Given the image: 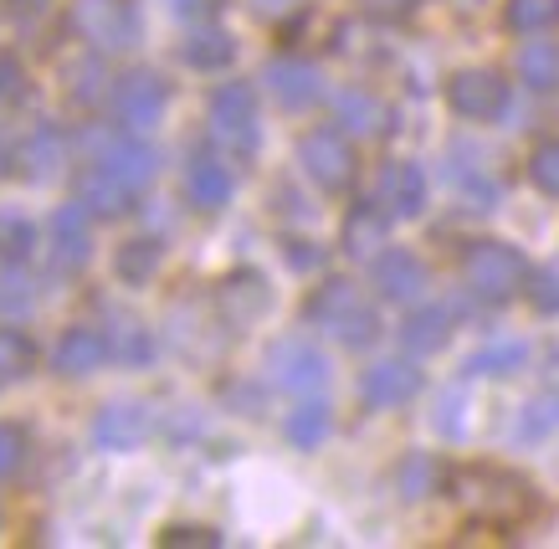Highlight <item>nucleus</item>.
<instances>
[{
  "instance_id": "nucleus-1",
  "label": "nucleus",
  "mask_w": 559,
  "mask_h": 549,
  "mask_svg": "<svg viewBox=\"0 0 559 549\" xmlns=\"http://www.w3.org/2000/svg\"><path fill=\"white\" fill-rule=\"evenodd\" d=\"M447 488L457 498V509L483 529H519L524 518H534L539 493L534 482L509 473V467H488V463H467L457 473H447Z\"/></svg>"
},
{
  "instance_id": "nucleus-2",
  "label": "nucleus",
  "mask_w": 559,
  "mask_h": 549,
  "mask_svg": "<svg viewBox=\"0 0 559 549\" xmlns=\"http://www.w3.org/2000/svg\"><path fill=\"white\" fill-rule=\"evenodd\" d=\"M308 324L323 329L329 339L349 344V349H365V344L380 339V309H374L365 288L349 283V277H329L323 288H313L308 298Z\"/></svg>"
},
{
  "instance_id": "nucleus-3",
  "label": "nucleus",
  "mask_w": 559,
  "mask_h": 549,
  "mask_svg": "<svg viewBox=\"0 0 559 549\" xmlns=\"http://www.w3.org/2000/svg\"><path fill=\"white\" fill-rule=\"evenodd\" d=\"M462 283L483 303H509L528 288V262L509 241H473L462 258Z\"/></svg>"
},
{
  "instance_id": "nucleus-4",
  "label": "nucleus",
  "mask_w": 559,
  "mask_h": 549,
  "mask_svg": "<svg viewBox=\"0 0 559 549\" xmlns=\"http://www.w3.org/2000/svg\"><path fill=\"white\" fill-rule=\"evenodd\" d=\"M68 26L83 36L93 52H129L144 36L134 0H72Z\"/></svg>"
},
{
  "instance_id": "nucleus-5",
  "label": "nucleus",
  "mask_w": 559,
  "mask_h": 549,
  "mask_svg": "<svg viewBox=\"0 0 559 549\" xmlns=\"http://www.w3.org/2000/svg\"><path fill=\"white\" fill-rule=\"evenodd\" d=\"M211 144L237 159L257 155L262 123H257V93L247 83H221L211 93Z\"/></svg>"
},
{
  "instance_id": "nucleus-6",
  "label": "nucleus",
  "mask_w": 559,
  "mask_h": 549,
  "mask_svg": "<svg viewBox=\"0 0 559 549\" xmlns=\"http://www.w3.org/2000/svg\"><path fill=\"white\" fill-rule=\"evenodd\" d=\"M298 165L319 190L340 195V190L355 186V150L340 129H313V134L298 139Z\"/></svg>"
},
{
  "instance_id": "nucleus-7",
  "label": "nucleus",
  "mask_w": 559,
  "mask_h": 549,
  "mask_svg": "<svg viewBox=\"0 0 559 549\" xmlns=\"http://www.w3.org/2000/svg\"><path fill=\"white\" fill-rule=\"evenodd\" d=\"M447 104L457 119H473V123H488L509 108V83L488 68H462L447 77Z\"/></svg>"
},
{
  "instance_id": "nucleus-8",
  "label": "nucleus",
  "mask_w": 559,
  "mask_h": 549,
  "mask_svg": "<svg viewBox=\"0 0 559 549\" xmlns=\"http://www.w3.org/2000/svg\"><path fill=\"white\" fill-rule=\"evenodd\" d=\"M108 104H114V119H119L123 129L144 134V129L159 123V114H165V77H159V72H144V68L129 72V77L114 83Z\"/></svg>"
},
{
  "instance_id": "nucleus-9",
  "label": "nucleus",
  "mask_w": 559,
  "mask_h": 549,
  "mask_svg": "<svg viewBox=\"0 0 559 549\" xmlns=\"http://www.w3.org/2000/svg\"><path fill=\"white\" fill-rule=\"evenodd\" d=\"M267 370L283 391H298V395L329 385V360H323V349H313L308 339H277L267 349Z\"/></svg>"
},
{
  "instance_id": "nucleus-10",
  "label": "nucleus",
  "mask_w": 559,
  "mask_h": 549,
  "mask_svg": "<svg viewBox=\"0 0 559 549\" xmlns=\"http://www.w3.org/2000/svg\"><path fill=\"white\" fill-rule=\"evenodd\" d=\"M93 165H103V170H114L123 180V186H134V190H144L159 175V155H154L150 144L129 129V134H98L93 139Z\"/></svg>"
},
{
  "instance_id": "nucleus-11",
  "label": "nucleus",
  "mask_w": 559,
  "mask_h": 549,
  "mask_svg": "<svg viewBox=\"0 0 559 549\" xmlns=\"http://www.w3.org/2000/svg\"><path fill=\"white\" fill-rule=\"evenodd\" d=\"M421 395V370L411 360H380L365 370V380H359V401L365 406H374V411H390V406H406V401H416Z\"/></svg>"
},
{
  "instance_id": "nucleus-12",
  "label": "nucleus",
  "mask_w": 559,
  "mask_h": 549,
  "mask_svg": "<svg viewBox=\"0 0 559 549\" xmlns=\"http://www.w3.org/2000/svg\"><path fill=\"white\" fill-rule=\"evenodd\" d=\"M150 431H154V411L144 401H108L98 411V421H93V442H98L103 452H129V446H139Z\"/></svg>"
},
{
  "instance_id": "nucleus-13",
  "label": "nucleus",
  "mask_w": 559,
  "mask_h": 549,
  "mask_svg": "<svg viewBox=\"0 0 559 549\" xmlns=\"http://www.w3.org/2000/svg\"><path fill=\"white\" fill-rule=\"evenodd\" d=\"M47 258H51V273H78L87 262V247H93V237H87V206L83 201H72V206H62L57 216H51L47 226Z\"/></svg>"
},
{
  "instance_id": "nucleus-14",
  "label": "nucleus",
  "mask_w": 559,
  "mask_h": 549,
  "mask_svg": "<svg viewBox=\"0 0 559 549\" xmlns=\"http://www.w3.org/2000/svg\"><path fill=\"white\" fill-rule=\"evenodd\" d=\"M380 211H385L390 222H411V216H421L426 211V175L421 165H411V159H395V165H385V175H380Z\"/></svg>"
},
{
  "instance_id": "nucleus-15",
  "label": "nucleus",
  "mask_w": 559,
  "mask_h": 549,
  "mask_svg": "<svg viewBox=\"0 0 559 549\" xmlns=\"http://www.w3.org/2000/svg\"><path fill=\"white\" fill-rule=\"evenodd\" d=\"M262 83L272 87V98L283 108H308L323 98V72L313 62H298V57H272Z\"/></svg>"
},
{
  "instance_id": "nucleus-16",
  "label": "nucleus",
  "mask_w": 559,
  "mask_h": 549,
  "mask_svg": "<svg viewBox=\"0 0 559 549\" xmlns=\"http://www.w3.org/2000/svg\"><path fill=\"white\" fill-rule=\"evenodd\" d=\"M426 262L416 258V252H406V247H395V252H380L374 258V288H380V298H390V303H416L426 293Z\"/></svg>"
},
{
  "instance_id": "nucleus-17",
  "label": "nucleus",
  "mask_w": 559,
  "mask_h": 549,
  "mask_svg": "<svg viewBox=\"0 0 559 549\" xmlns=\"http://www.w3.org/2000/svg\"><path fill=\"white\" fill-rule=\"evenodd\" d=\"M103 360H108V334H98V329H87V324H72L57 339V349H51V370L68 380L103 370Z\"/></svg>"
},
{
  "instance_id": "nucleus-18",
  "label": "nucleus",
  "mask_w": 559,
  "mask_h": 549,
  "mask_svg": "<svg viewBox=\"0 0 559 549\" xmlns=\"http://www.w3.org/2000/svg\"><path fill=\"white\" fill-rule=\"evenodd\" d=\"M134 186H123L114 170H103V165H93V170L78 175V201L87 206V216H123V211L134 206Z\"/></svg>"
},
{
  "instance_id": "nucleus-19",
  "label": "nucleus",
  "mask_w": 559,
  "mask_h": 549,
  "mask_svg": "<svg viewBox=\"0 0 559 549\" xmlns=\"http://www.w3.org/2000/svg\"><path fill=\"white\" fill-rule=\"evenodd\" d=\"M231 170L221 165V159H211V155H195V165L186 170V195L195 201L201 211H221L226 201H231Z\"/></svg>"
},
{
  "instance_id": "nucleus-20",
  "label": "nucleus",
  "mask_w": 559,
  "mask_h": 549,
  "mask_svg": "<svg viewBox=\"0 0 559 549\" xmlns=\"http://www.w3.org/2000/svg\"><path fill=\"white\" fill-rule=\"evenodd\" d=\"M221 313H226V319H231V324H252L257 313L267 309V283H262V277L257 273H231L226 277V283H221Z\"/></svg>"
},
{
  "instance_id": "nucleus-21",
  "label": "nucleus",
  "mask_w": 559,
  "mask_h": 549,
  "mask_svg": "<svg viewBox=\"0 0 559 549\" xmlns=\"http://www.w3.org/2000/svg\"><path fill=\"white\" fill-rule=\"evenodd\" d=\"M452 186H457L473 206H492V201L503 195V180L483 165L477 150H452Z\"/></svg>"
},
{
  "instance_id": "nucleus-22",
  "label": "nucleus",
  "mask_w": 559,
  "mask_h": 549,
  "mask_svg": "<svg viewBox=\"0 0 559 549\" xmlns=\"http://www.w3.org/2000/svg\"><path fill=\"white\" fill-rule=\"evenodd\" d=\"M385 231H390V216L380 211V201L374 206H355L349 211V222H344V252L349 258H380V247H385Z\"/></svg>"
},
{
  "instance_id": "nucleus-23",
  "label": "nucleus",
  "mask_w": 559,
  "mask_h": 549,
  "mask_svg": "<svg viewBox=\"0 0 559 549\" xmlns=\"http://www.w3.org/2000/svg\"><path fill=\"white\" fill-rule=\"evenodd\" d=\"M447 339H452V309H437V303H431V309H416L406 324H401V344H406L411 355H437Z\"/></svg>"
},
{
  "instance_id": "nucleus-24",
  "label": "nucleus",
  "mask_w": 559,
  "mask_h": 549,
  "mask_svg": "<svg viewBox=\"0 0 559 549\" xmlns=\"http://www.w3.org/2000/svg\"><path fill=\"white\" fill-rule=\"evenodd\" d=\"M159 262H165V247L154 237H134L119 247V258H114V273H119V283H129V288H144L154 273H159Z\"/></svg>"
},
{
  "instance_id": "nucleus-25",
  "label": "nucleus",
  "mask_w": 559,
  "mask_h": 549,
  "mask_svg": "<svg viewBox=\"0 0 559 549\" xmlns=\"http://www.w3.org/2000/svg\"><path fill=\"white\" fill-rule=\"evenodd\" d=\"M180 52H186L190 68L216 72V68H231V57H237V41H231V32H221V26H201V32H190V41L180 47Z\"/></svg>"
},
{
  "instance_id": "nucleus-26",
  "label": "nucleus",
  "mask_w": 559,
  "mask_h": 549,
  "mask_svg": "<svg viewBox=\"0 0 559 549\" xmlns=\"http://www.w3.org/2000/svg\"><path fill=\"white\" fill-rule=\"evenodd\" d=\"M528 365V344L524 339H488L467 360V375H519Z\"/></svg>"
},
{
  "instance_id": "nucleus-27",
  "label": "nucleus",
  "mask_w": 559,
  "mask_h": 549,
  "mask_svg": "<svg viewBox=\"0 0 559 549\" xmlns=\"http://www.w3.org/2000/svg\"><path fill=\"white\" fill-rule=\"evenodd\" d=\"M519 77H524L534 93H555L559 87V47L555 41H528L519 52Z\"/></svg>"
},
{
  "instance_id": "nucleus-28",
  "label": "nucleus",
  "mask_w": 559,
  "mask_h": 549,
  "mask_svg": "<svg viewBox=\"0 0 559 549\" xmlns=\"http://www.w3.org/2000/svg\"><path fill=\"white\" fill-rule=\"evenodd\" d=\"M334 119L349 129V134H380L385 129V108H380V98H370V93H340V104H334Z\"/></svg>"
},
{
  "instance_id": "nucleus-29",
  "label": "nucleus",
  "mask_w": 559,
  "mask_h": 549,
  "mask_svg": "<svg viewBox=\"0 0 559 549\" xmlns=\"http://www.w3.org/2000/svg\"><path fill=\"white\" fill-rule=\"evenodd\" d=\"M108 355L119 365H144L154 355L150 329L139 324V319H129V313H119V319H114V334H108Z\"/></svg>"
},
{
  "instance_id": "nucleus-30",
  "label": "nucleus",
  "mask_w": 559,
  "mask_h": 549,
  "mask_svg": "<svg viewBox=\"0 0 559 549\" xmlns=\"http://www.w3.org/2000/svg\"><path fill=\"white\" fill-rule=\"evenodd\" d=\"M329 427H334V416H329V406L323 401H304L298 411L283 421V431H288V442L293 446H323V437H329Z\"/></svg>"
},
{
  "instance_id": "nucleus-31",
  "label": "nucleus",
  "mask_w": 559,
  "mask_h": 549,
  "mask_svg": "<svg viewBox=\"0 0 559 549\" xmlns=\"http://www.w3.org/2000/svg\"><path fill=\"white\" fill-rule=\"evenodd\" d=\"M549 431H559V395H534L524 411H519L513 437H519V442H544Z\"/></svg>"
},
{
  "instance_id": "nucleus-32",
  "label": "nucleus",
  "mask_w": 559,
  "mask_h": 549,
  "mask_svg": "<svg viewBox=\"0 0 559 549\" xmlns=\"http://www.w3.org/2000/svg\"><path fill=\"white\" fill-rule=\"evenodd\" d=\"M32 365H36V344L21 329H0V385L32 375Z\"/></svg>"
},
{
  "instance_id": "nucleus-33",
  "label": "nucleus",
  "mask_w": 559,
  "mask_h": 549,
  "mask_svg": "<svg viewBox=\"0 0 559 549\" xmlns=\"http://www.w3.org/2000/svg\"><path fill=\"white\" fill-rule=\"evenodd\" d=\"M509 26L524 36H539L559 26V0H509Z\"/></svg>"
},
{
  "instance_id": "nucleus-34",
  "label": "nucleus",
  "mask_w": 559,
  "mask_h": 549,
  "mask_svg": "<svg viewBox=\"0 0 559 549\" xmlns=\"http://www.w3.org/2000/svg\"><path fill=\"white\" fill-rule=\"evenodd\" d=\"M62 155H68V144H62L57 129H36V134L26 139V150H21V159L32 165V175H51L62 165Z\"/></svg>"
},
{
  "instance_id": "nucleus-35",
  "label": "nucleus",
  "mask_w": 559,
  "mask_h": 549,
  "mask_svg": "<svg viewBox=\"0 0 559 549\" xmlns=\"http://www.w3.org/2000/svg\"><path fill=\"white\" fill-rule=\"evenodd\" d=\"M528 180H534L544 195H559V139H544L539 150L528 155Z\"/></svg>"
},
{
  "instance_id": "nucleus-36",
  "label": "nucleus",
  "mask_w": 559,
  "mask_h": 549,
  "mask_svg": "<svg viewBox=\"0 0 559 549\" xmlns=\"http://www.w3.org/2000/svg\"><path fill=\"white\" fill-rule=\"evenodd\" d=\"M32 277H26V267L21 262H11L5 273H0V309L5 313H16V309H32Z\"/></svg>"
},
{
  "instance_id": "nucleus-37",
  "label": "nucleus",
  "mask_w": 559,
  "mask_h": 549,
  "mask_svg": "<svg viewBox=\"0 0 559 549\" xmlns=\"http://www.w3.org/2000/svg\"><path fill=\"white\" fill-rule=\"evenodd\" d=\"M32 241H36L32 222H16V216H0V258H5V262H21L26 252H32Z\"/></svg>"
},
{
  "instance_id": "nucleus-38",
  "label": "nucleus",
  "mask_w": 559,
  "mask_h": 549,
  "mask_svg": "<svg viewBox=\"0 0 559 549\" xmlns=\"http://www.w3.org/2000/svg\"><path fill=\"white\" fill-rule=\"evenodd\" d=\"M21 463H26V427L0 421V478H11Z\"/></svg>"
},
{
  "instance_id": "nucleus-39",
  "label": "nucleus",
  "mask_w": 559,
  "mask_h": 549,
  "mask_svg": "<svg viewBox=\"0 0 559 549\" xmlns=\"http://www.w3.org/2000/svg\"><path fill=\"white\" fill-rule=\"evenodd\" d=\"M528 303H534L539 313H559V267L528 273Z\"/></svg>"
},
{
  "instance_id": "nucleus-40",
  "label": "nucleus",
  "mask_w": 559,
  "mask_h": 549,
  "mask_svg": "<svg viewBox=\"0 0 559 549\" xmlns=\"http://www.w3.org/2000/svg\"><path fill=\"white\" fill-rule=\"evenodd\" d=\"M431 482H437V467L426 463V457H411V463L401 467V493L406 498H426L431 493Z\"/></svg>"
},
{
  "instance_id": "nucleus-41",
  "label": "nucleus",
  "mask_w": 559,
  "mask_h": 549,
  "mask_svg": "<svg viewBox=\"0 0 559 549\" xmlns=\"http://www.w3.org/2000/svg\"><path fill=\"white\" fill-rule=\"evenodd\" d=\"M462 406H467V395L462 391H447L437 401V431L441 437H462Z\"/></svg>"
},
{
  "instance_id": "nucleus-42",
  "label": "nucleus",
  "mask_w": 559,
  "mask_h": 549,
  "mask_svg": "<svg viewBox=\"0 0 559 549\" xmlns=\"http://www.w3.org/2000/svg\"><path fill=\"white\" fill-rule=\"evenodd\" d=\"M159 545L165 549H186V545H216V534L211 529H190V524H180V529H170V534H159Z\"/></svg>"
},
{
  "instance_id": "nucleus-43",
  "label": "nucleus",
  "mask_w": 559,
  "mask_h": 549,
  "mask_svg": "<svg viewBox=\"0 0 559 549\" xmlns=\"http://www.w3.org/2000/svg\"><path fill=\"white\" fill-rule=\"evenodd\" d=\"M16 93H21V68L5 52H0V104H11Z\"/></svg>"
},
{
  "instance_id": "nucleus-44",
  "label": "nucleus",
  "mask_w": 559,
  "mask_h": 549,
  "mask_svg": "<svg viewBox=\"0 0 559 549\" xmlns=\"http://www.w3.org/2000/svg\"><path fill=\"white\" fill-rule=\"evenodd\" d=\"M370 11H385V16H401V11H411L416 0H365Z\"/></svg>"
},
{
  "instance_id": "nucleus-45",
  "label": "nucleus",
  "mask_w": 559,
  "mask_h": 549,
  "mask_svg": "<svg viewBox=\"0 0 559 549\" xmlns=\"http://www.w3.org/2000/svg\"><path fill=\"white\" fill-rule=\"evenodd\" d=\"M257 11H272V16H277V11H293V5H298V0H252Z\"/></svg>"
},
{
  "instance_id": "nucleus-46",
  "label": "nucleus",
  "mask_w": 559,
  "mask_h": 549,
  "mask_svg": "<svg viewBox=\"0 0 559 549\" xmlns=\"http://www.w3.org/2000/svg\"><path fill=\"white\" fill-rule=\"evenodd\" d=\"M16 5H26V11H41V5H51V0H16Z\"/></svg>"
}]
</instances>
